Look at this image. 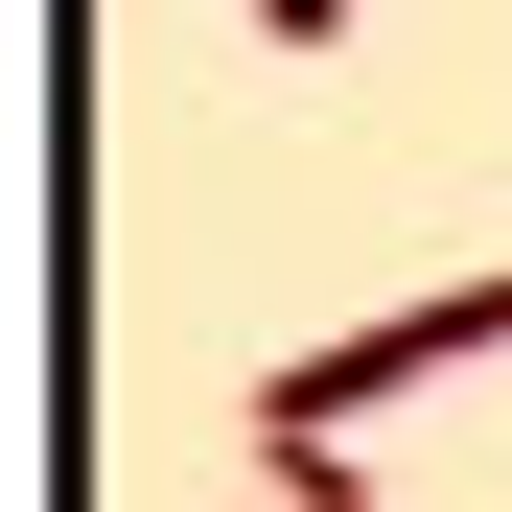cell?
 <instances>
[{
	"label": "cell",
	"instance_id": "obj_1",
	"mask_svg": "<svg viewBox=\"0 0 512 512\" xmlns=\"http://www.w3.org/2000/svg\"><path fill=\"white\" fill-rule=\"evenodd\" d=\"M466 350H512V280H443V303H373L350 350H280V373H256V443H350L373 396L466 373Z\"/></svg>",
	"mask_w": 512,
	"mask_h": 512
},
{
	"label": "cell",
	"instance_id": "obj_2",
	"mask_svg": "<svg viewBox=\"0 0 512 512\" xmlns=\"http://www.w3.org/2000/svg\"><path fill=\"white\" fill-rule=\"evenodd\" d=\"M256 47H350V0H256Z\"/></svg>",
	"mask_w": 512,
	"mask_h": 512
}]
</instances>
